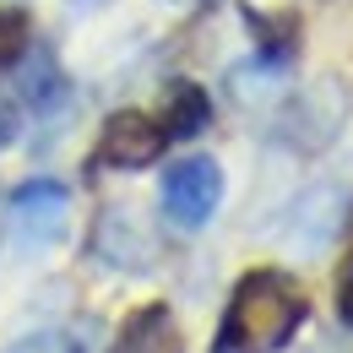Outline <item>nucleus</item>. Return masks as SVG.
I'll return each mask as SVG.
<instances>
[{
	"label": "nucleus",
	"mask_w": 353,
	"mask_h": 353,
	"mask_svg": "<svg viewBox=\"0 0 353 353\" xmlns=\"http://www.w3.org/2000/svg\"><path fill=\"white\" fill-rule=\"evenodd\" d=\"M305 321V294L283 272H245L223 310L212 353H277Z\"/></svg>",
	"instance_id": "1"
},
{
	"label": "nucleus",
	"mask_w": 353,
	"mask_h": 353,
	"mask_svg": "<svg viewBox=\"0 0 353 353\" xmlns=\"http://www.w3.org/2000/svg\"><path fill=\"white\" fill-rule=\"evenodd\" d=\"M348 212H353V190L337 185V179H321V185H310L305 196L288 207L283 234H288V245H294L299 256H321V250L343 234Z\"/></svg>",
	"instance_id": "2"
},
{
	"label": "nucleus",
	"mask_w": 353,
	"mask_h": 353,
	"mask_svg": "<svg viewBox=\"0 0 353 353\" xmlns=\"http://www.w3.org/2000/svg\"><path fill=\"white\" fill-rule=\"evenodd\" d=\"M223 201V169L212 158H179L163 174V212L174 228H201Z\"/></svg>",
	"instance_id": "3"
},
{
	"label": "nucleus",
	"mask_w": 353,
	"mask_h": 353,
	"mask_svg": "<svg viewBox=\"0 0 353 353\" xmlns=\"http://www.w3.org/2000/svg\"><path fill=\"white\" fill-rule=\"evenodd\" d=\"M348 120V98L337 82H315L310 92H299L294 103H288V114H283V131L294 147H326L337 125Z\"/></svg>",
	"instance_id": "4"
},
{
	"label": "nucleus",
	"mask_w": 353,
	"mask_h": 353,
	"mask_svg": "<svg viewBox=\"0 0 353 353\" xmlns=\"http://www.w3.org/2000/svg\"><path fill=\"white\" fill-rule=\"evenodd\" d=\"M158 152H163V125H152L141 109H120L98 136V158L109 169H147Z\"/></svg>",
	"instance_id": "5"
},
{
	"label": "nucleus",
	"mask_w": 353,
	"mask_h": 353,
	"mask_svg": "<svg viewBox=\"0 0 353 353\" xmlns=\"http://www.w3.org/2000/svg\"><path fill=\"white\" fill-rule=\"evenodd\" d=\"M11 218H17V228H22V239L49 245V239L65 228V185H54V179L22 185V190L11 196Z\"/></svg>",
	"instance_id": "6"
},
{
	"label": "nucleus",
	"mask_w": 353,
	"mask_h": 353,
	"mask_svg": "<svg viewBox=\"0 0 353 353\" xmlns=\"http://www.w3.org/2000/svg\"><path fill=\"white\" fill-rule=\"evenodd\" d=\"M114 353H185V337H179V321L163 305L136 310L131 321L120 326V343Z\"/></svg>",
	"instance_id": "7"
},
{
	"label": "nucleus",
	"mask_w": 353,
	"mask_h": 353,
	"mask_svg": "<svg viewBox=\"0 0 353 353\" xmlns=\"http://www.w3.org/2000/svg\"><path fill=\"white\" fill-rule=\"evenodd\" d=\"M169 103H174V114H169V131H174V136H190V131L207 125V98H201V88L179 82V88L169 92Z\"/></svg>",
	"instance_id": "8"
},
{
	"label": "nucleus",
	"mask_w": 353,
	"mask_h": 353,
	"mask_svg": "<svg viewBox=\"0 0 353 353\" xmlns=\"http://www.w3.org/2000/svg\"><path fill=\"white\" fill-rule=\"evenodd\" d=\"M22 49H28V22H22V11H6V6H0V65L22 60Z\"/></svg>",
	"instance_id": "9"
},
{
	"label": "nucleus",
	"mask_w": 353,
	"mask_h": 353,
	"mask_svg": "<svg viewBox=\"0 0 353 353\" xmlns=\"http://www.w3.org/2000/svg\"><path fill=\"white\" fill-rule=\"evenodd\" d=\"M6 353H71V343H65V337H54V332H33V337L11 343Z\"/></svg>",
	"instance_id": "10"
},
{
	"label": "nucleus",
	"mask_w": 353,
	"mask_h": 353,
	"mask_svg": "<svg viewBox=\"0 0 353 353\" xmlns=\"http://www.w3.org/2000/svg\"><path fill=\"white\" fill-rule=\"evenodd\" d=\"M11 131H17V114H11V103L0 98V141H11Z\"/></svg>",
	"instance_id": "11"
},
{
	"label": "nucleus",
	"mask_w": 353,
	"mask_h": 353,
	"mask_svg": "<svg viewBox=\"0 0 353 353\" xmlns=\"http://www.w3.org/2000/svg\"><path fill=\"white\" fill-rule=\"evenodd\" d=\"M343 315L353 321V272H348V283H343Z\"/></svg>",
	"instance_id": "12"
}]
</instances>
